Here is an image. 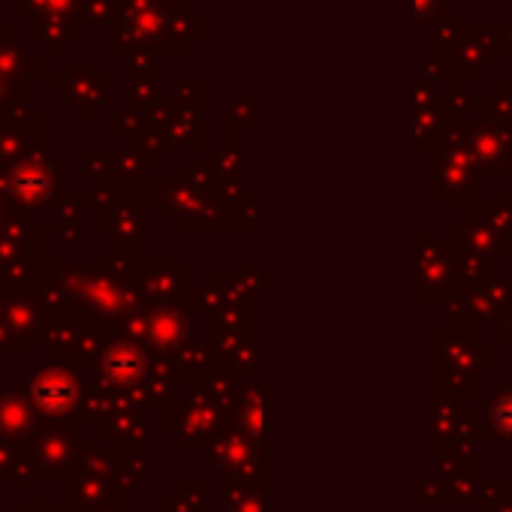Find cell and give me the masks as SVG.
Listing matches in <instances>:
<instances>
[{
	"label": "cell",
	"instance_id": "cell-3",
	"mask_svg": "<svg viewBox=\"0 0 512 512\" xmlns=\"http://www.w3.org/2000/svg\"><path fill=\"white\" fill-rule=\"evenodd\" d=\"M34 404L37 410H43L46 416L64 419L79 407V386L73 383V377L67 371H43L34 386H31Z\"/></svg>",
	"mask_w": 512,
	"mask_h": 512
},
{
	"label": "cell",
	"instance_id": "cell-15",
	"mask_svg": "<svg viewBox=\"0 0 512 512\" xmlns=\"http://www.w3.org/2000/svg\"><path fill=\"white\" fill-rule=\"evenodd\" d=\"M503 473H506V479H512V440H509L506 455H503Z\"/></svg>",
	"mask_w": 512,
	"mask_h": 512
},
{
	"label": "cell",
	"instance_id": "cell-14",
	"mask_svg": "<svg viewBox=\"0 0 512 512\" xmlns=\"http://www.w3.org/2000/svg\"><path fill=\"white\" fill-rule=\"evenodd\" d=\"M476 512H512V491L506 488V494L500 500H494L491 506H479Z\"/></svg>",
	"mask_w": 512,
	"mask_h": 512
},
{
	"label": "cell",
	"instance_id": "cell-13",
	"mask_svg": "<svg viewBox=\"0 0 512 512\" xmlns=\"http://www.w3.org/2000/svg\"><path fill=\"white\" fill-rule=\"evenodd\" d=\"M19 470H25V458L13 449V446H7L4 440H0V479H13Z\"/></svg>",
	"mask_w": 512,
	"mask_h": 512
},
{
	"label": "cell",
	"instance_id": "cell-4",
	"mask_svg": "<svg viewBox=\"0 0 512 512\" xmlns=\"http://www.w3.org/2000/svg\"><path fill=\"white\" fill-rule=\"evenodd\" d=\"M461 419H464V407L458 401L431 398L425 407V449L440 452V449H449L452 443H464Z\"/></svg>",
	"mask_w": 512,
	"mask_h": 512
},
{
	"label": "cell",
	"instance_id": "cell-12",
	"mask_svg": "<svg viewBox=\"0 0 512 512\" xmlns=\"http://www.w3.org/2000/svg\"><path fill=\"white\" fill-rule=\"evenodd\" d=\"M506 476H488V479H476V491H473V506H491L494 500H500L506 494Z\"/></svg>",
	"mask_w": 512,
	"mask_h": 512
},
{
	"label": "cell",
	"instance_id": "cell-6",
	"mask_svg": "<svg viewBox=\"0 0 512 512\" xmlns=\"http://www.w3.org/2000/svg\"><path fill=\"white\" fill-rule=\"evenodd\" d=\"M220 512H272V488L241 479H220Z\"/></svg>",
	"mask_w": 512,
	"mask_h": 512
},
{
	"label": "cell",
	"instance_id": "cell-5",
	"mask_svg": "<svg viewBox=\"0 0 512 512\" xmlns=\"http://www.w3.org/2000/svg\"><path fill=\"white\" fill-rule=\"evenodd\" d=\"M118 488L112 473H100V470H88V467H76V476L70 482V503L79 512H94L103 509L109 503H115Z\"/></svg>",
	"mask_w": 512,
	"mask_h": 512
},
{
	"label": "cell",
	"instance_id": "cell-1",
	"mask_svg": "<svg viewBox=\"0 0 512 512\" xmlns=\"http://www.w3.org/2000/svg\"><path fill=\"white\" fill-rule=\"evenodd\" d=\"M211 464L223 473V479H241L272 488V455L266 452L263 440L247 434H223L211 443Z\"/></svg>",
	"mask_w": 512,
	"mask_h": 512
},
{
	"label": "cell",
	"instance_id": "cell-11",
	"mask_svg": "<svg viewBox=\"0 0 512 512\" xmlns=\"http://www.w3.org/2000/svg\"><path fill=\"white\" fill-rule=\"evenodd\" d=\"M410 503L416 509L422 506H440V479L437 476H419L410 482Z\"/></svg>",
	"mask_w": 512,
	"mask_h": 512
},
{
	"label": "cell",
	"instance_id": "cell-7",
	"mask_svg": "<svg viewBox=\"0 0 512 512\" xmlns=\"http://www.w3.org/2000/svg\"><path fill=\"white\" fill-rule=\"evenodd\" d=\"M476 440L479 437H503L506 443L512 440V386L497 389L491 398L482 401L476 410Z\"/></svg>",
	"mask_w": 512,
	"mask_h": 512
},
{
	"label": "cell",
	"instance_id": "cell-9",
	"mask_svg": "<svg viewBox=\"0 0 512 512\" xmlns=\"http://www.w3.org/2000/svg\"><path fill=\"white\" fill-rule=\"evenodd\" d=\"M205 482L181 479L175 491L166 494V512H205Z\"/></svg>",
	"mask_w": 512,
	"mask_h": 512
},
{
	"label": "cell",
	"instance_id": "cell-2",
	"mask_svg": "<svg viewBox=\"0 0 512 512\" xmlns=\"http://www.w3.org/2000/svg\"><path fill=\"white\" fill-rule=\"evenodd\" d=\"M79 440L64 431H46L34 440L31 452L25 455L28 476H67L76 467Z\"/></svg>",
	"mask_w": 512,
	"mask_h": 512
},
{
	"label": "cell",
	"instance_id": "cell-8",
	"mask_svg": "<svg viewBox=\"0 0 512 512\" xmlns=\"http://www.w3.org/2000/svg\"><path fill=\"white\" fill-rule=\"evenodd\" d=\"M34 422H37L34 410L22 395H16V392L0 395V440L22 443L34 431Z\"/></svg>",
	"mask_w": 512,
	"mask_h": 512
},
{
	"label": "cell",
	"instance_id": "cell-10",
	"mask_svg": "<svg viewBox=\"0 0 512 512\" xmlns=\"http://www.w3.org/2000/svg\"><path fill=\"white\" fill-rule=\"evenodd\" d=\"M238 428L241 434L253 437V440H266L269 437V404L263 398H250L244 407H241V416H238Z\"/></svg>",
	"mask_w": 512,
	"mask_h": 512
}]
</instances>
